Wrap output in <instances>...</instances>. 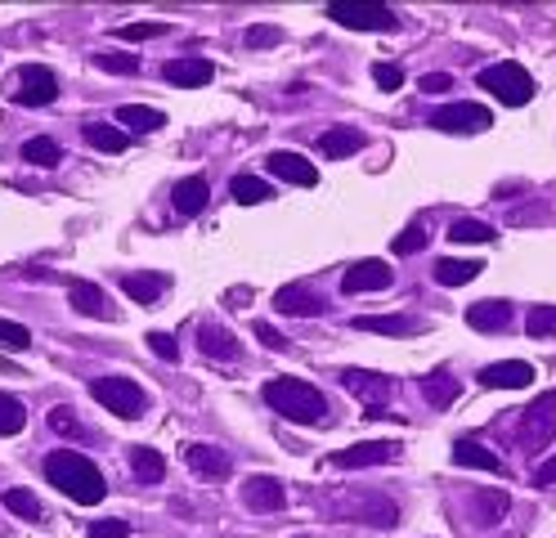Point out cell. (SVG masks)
<instances>
[{
    "instance_id": "obj_34",
    "label": "cell",
    "mask_w": 556,
    "mask_h": 538,
    "mask_svg": "<svg viewBox=\"0 0 556 538\" xmlns=\"http://www.w3.org/2000/svg\"><path fill=\"white\" fill-rule=\"evenodd\" d=\"M23 426H27V409L14 395H0V436H18Z\"/></svg>"
},
{
    "instance_id": "obj_38",
    "label": "cell",
    "mask_w": 556,
    "mask_h": 538,
    "mask_svg": "<svg viewBox=\"0 0 556 538\" xmlns=\"http://www.w3.org/2000/svg\"><path fill=\"white\" fill-rule=\"evenodd\" d=\"M94 67H103V72H122V77H130V72H139V54L99 50V54H94Z\"/></svg>"
},
{
    "instance_id": "obj_26",
    "label": "cell",
    "mask_w": 556,
    "mask_h": 538,
    "mask_svg": "<svg viewBox=\"0 0 556 538\" xmlns=\"http://www.w3.org/2000/svg\"><path fill=\"white\" fill-rule=\"evenodd\" d=\"M130 476H135V485H162V476H166V458L157 453V449H130Z\"/></svg>"
},
{
    "instance_id": "obj_45",
    "label": "cell",
    "mask_w": 556,
    "mask_h": 538,
    "mask_svg": "<svg viewBox=\"0 0 556 538\" xmlns=\"http://www.w3.org/2000/svg\"><path fill=\"white\" fill-rule=\"evenodd\" d=\"M90 538H130V521H94Z\"/></svg>"
},
{
    "instance_id": "obj_43",
    "label": "cell",
    "mask_w": 556,
    "mask_h": 538,
    "mask_svg": "<svg viewBox=\"0 0 556 538\" xmlns=\"http://www.w3.org/2000/svg\"><path fill=\"white\" fill-rule=\"evenodd\" d=\"M372 82H377L381 90H400V86H404V72H400L395 63H372Z\"/></svg>"
},
{
    "instance_id": "obj_5",
    "label": "cell",
    "mask_w": 556,
    "mask_h": 538,
    "mask_svg": "<svg viewBox=\"0 0 556 538\" xmlns=\"http://www.w3.org/2000/svg\"><path fill=\"white\" fill-rule=\"evenodd\" d=\"M341 386L364 404V417H387V404L395 395V381L387 373H368V368H345Z\"/></svg>"
},
{
    "instance_id": "obj_29",
    "label": "cell",
    "mask_w": 556,
    "mask_h": 538,
    "mask_svg": "<svg viewBox=\"0 0 556 538\" xmlns=\"http://www.w3.org/2000/svg\"><path fill=\"white\" fill-rule=\"evenodd\" d=\"M319 149H324V158H351V153L364 149V135L351 130V126H328L324 139H319Z\"/></svg>"
},
{
    "instance_id": "obj_35",
    "label": "cell",
    "mask_w": 556,
    "mask_h": 538,
    "mask_svg": "<svg viewBox=\"0 0 556 538\" xmlns=\"http://www.w3.org/2000/svg\"><path fill=\"white\" fill-rule=\"evenodd\" d=\"M526 333H530L534 341H543V337H556V305H530Z\"/></svg>"
},
{
    "instance_id": "obj_20",
    "label": "cell",
    "mask_w": 556,
    "mask_h": 538,
    "mask_svg": "<svg viewBox=\"0 0 556 538\" xmlns=\"http://www.w3.org/2000/svg\"><path fill=\"white\" fill-rule=\"evenodd\" d=\"M355 328L377 333V337H417L422 323H417L413 314H364V318H355Z\"/></svg>"
},
{
    "instance_id": "obj_28",
    "label": "cell",
    "mask_w": 556,
    "mask_h": 538,
    "mask_svg": "<svg viewBox=\"0 0 556 538\" xmlns=\"http://www.w3.org/2000/svg\"><path fill=\"white\" fill-rule=\"evenodd\" d=\"M81 135H86L90 149H99V153H126V143H130V135L109 126V122H86Z\"/></svg>"
},
{
    "instance_id": "obj_7",
    "label": "cell",
    "mask_w": 556,
    "mask_h": 538,
    "mask_svg": "<svg viewBox=\"0 0 556 538\" xmlns=\"http://www.w3.org/2000/svg\"><path fill=\"white\" fill-rule=\"evenodd\" d=\"M556 436V390H543L539 400L526 409V422H520V445H526V453H543Z\"/></svg>"
},
{
    "instance_id": "obj_39",
    "label": "cell",
    "mask_w": 556,
    "mask_h": 538,
    "mask_svg": "<svg viewBox=\"0 0 556 538\" xmlns=\"http://www.w3.org/2000/svg\"><path fill=\"white\" fill-rule=\"evenodd\" d=\"M50 430H54V436L77 440V436H81V422L73 417V409H67V404H54V409H50Z\"/></svg>"
},
{
    "instance_id": "obj_32",
    "label": "cell",
    "mask_w": 556,
    "mask_h": 538,
    "mask_svg": "<svg viewBox=\"0 0 556 538\" xmlns=\"http://www.w3.org/2000/svg\"><path fill=\"white\" fill-rule=\"evenodd\" d=\"M507 508H511V498H507L503 489H484V493H476V521H480V525L503 521Z\"/></svg>"
},
{
    "instance_id": "obj_44",
    "label": "cell",
    "mask_w": 556,
    "mask_h": 538,
    "mask_svg": "<svg viewBox=\"0 0 556 538\" xmlns=\"http://www.w3.org/2000/svg\"><path fill=\"white\" fill-rule=\"evenodd\" d=\"M149 346H153L157 359H170V364L180 359V346H176V337H170V333H149Z\"/></svg>"
},
{
    "instance_id": "obj_36",
    "label": "cell",
    "mask_w": 556,
    "mask_h": 538,
    "mask_svg": "<svg viewBox=\"0 0 556 538\" xmlns=\"http://www.w3.org/2000/svg\"><path fill=\"white\" fill-rule=\"evenodd\" d=\"M5 508L14 516H23V521H41V502H37V493H27V489H5Z\"/></svg>"
},
{
    "instance_id": "obj_9",
    "label": "cell",
    "mask_w": 556,
    "mask_h": 538,
    "mask_svg": "<svg viewBox=\"0 0 556 538\" xmlns=\"http://www.w3.org/2000/svg\"><path fill=\"white\" fill-rule=\"evenodd\" d=\"M400 453H404V445H400V440H364V445H355V449L332 453V466H337V472H359V466L395 462Z\"/></svg>"
},
{
    "instance_id": "obj_10",
    "label": "cell",
    "mask_w": 556,
    "mask_h": 538,
    "mask_svg": "<svg viewBox=\"0 0 556 538\" xmlns=\"http://www.w3.org/2000/svg\"><path fill=\"white\" fill-rule=\"evenodd\" d=\"M59 95V77L46 67V63H27L18 72V90H14V103H27V108H46L54 103Z\"/></svg>"
},
{
    "instance_id": "obj_6",
    "label": "cell",
    "mask_w": 556,
    "mask_h": 538,
    "mask_svg": "<svg viewBox=\"0 0 556 538\" xmlns=\"http://www.w3.org/2000/svg\"><path fill=\"white\" fill-rule=\"evenodd\" d=\"M328 18L351 32H395L400 27V14L391 5H368V0H337V5H328Z\"/></svg>"
},
{
    "instance_id": "obj_16",
    "label": "cell",
    "mask_w": 556,
    "mask_h": 538,
    "mask_svg": "<svg viewBox=\"0 0 556 538\" xmlns=\"http://www.w3.org/2000/svg\"><path fill=\"white\" fill-rule=\"evenodd\" d=\"M162 77H166L170 86H180V90H198V86H206V82L216 77V67H212V59L185 54V59H170V63L162 67Z\"/></svg>"
},
{
    "instance_id": "obj_13",
    "label": "cell",
    "mask_w": 556,
    "mask_h": 538,
    "mask_svg": "<svg viewBox=\"0 0 556 538\" xmlns=\"http://www.w3.org/2000/svg\"><path fill=\"white\" fill-rule=\"evenodd\" d=\"M476 377H480L484 390H520V386H530L539 373H534V364H526V359H503V364H484Z\"/></svg>"
},
{
    "instance_id": "obj_42",
    "label": "cell",
    "mask_w": 556,
    "mask_h": 538,
    "mask_svg": "<svg viewBox=\"0 0 556 538\" xmlns=\"http://www.w3.org/2000/svg\"><path fill=\"white\" fill-rule=\"evenodd\" d=\"M166 23H130V27H117L122 41H153V36H162Z\"/></svg>"
},
{
    "instance_id": "obj_18",
    "label": "cell",
    "mask_w": 556,
    "mask_h": 538,
    "mask_svg": "<svg viewBox=\"0 0 556 538\" xmlns=\"http://www.w3.org/2000/svg\"><path fill=\"white\" fill-rule=\"evenodd\" d=\"M265 166H269V175L288 179V185H301V189L319 185V171H315V162H305L301 153H288V149H278V153H269V158H265Z\"/></svg>"
},
{
    "instance_id": "obj_30",
    "label": "cell",
    "mask_w": 556,
    "mask_h": 538,
    "mask_svg": "<svg viewBox=\"0 0 556 538\" xmlns=\"http://www.w3.org/2000/svg\"><path fill=\"white\" fill-rule=\"evenodd\" d=\"M229 193H233V202H242V207H256V202L274 198V189L265 185V179H256V175H233V179H229Z\"/></svg>"
},
{
    "instance_id": "obj_49",
    "label": "cell",
    "mask_w": 556,
    "mask_h": 538,
    "mask_svg": "<svg viewBox=\"0 0 556 538\" xmlns=\"http://www.w3.org/2000/svg\"><path fill=\"white\" fill-rule=\"evenodd\" d=\"M534 485H556V458H547L539 472H534Z\"/></svg>"
},
{
    "instance_id": "obj_47",
    "label": "cell",
    "mask_w": 556,
    "mask_h": 538,
    "mask_svg": "<svg viewBox=\"0 0 556 538\" xmlns=\"http://www.w3.org/2000/svg\"><path fill=\"white\" fill-rule=\"evenodd\" d=\"M444 90H454V77H448V72H427L422 95H444Z\"/></svg>"
},
{
    "instance_id": "obj_2",
    "label": "cell",
    "mask_w": 556,
    "mask_h": 538,
    "mask_svg": "<svg viewBox=\"0 0 556 538\" xmlns=\"http://www.w3.org/2000/svg\"><path fill=\"white\" fill-rule=\"evenodd\" d=\"M261 395H265V404H269L278 417H288V422H301V426L328 422L324 390H315V386L301 381V377H274V381H265Z\"/></svg>"
},
{
    "instance_id": "obj_1",
    "label": "cell",
    "mask_w": 556,
    "mask_h": 538,
    "mask_svg": "<svg viewBox=\"0 0 556 538\" xmlns=\"http://www.w3.org/2000/svg\"><path fill=\"white\" fill-rule=\"evenodd\" d=\"M46 480L67 493L73 502H81V508H94V502H103V493H109V480H103V472L77 449H54L46 458Z\"/></svg>"
},
{
    "instance_id": "obj_22",
    "label": "cell",
    "mask_w": 556,
    "mask_h": 538,
    "mask_svg": "<svg viewBox=\"0 0 556 538\" xmlns=\"http://www.w3.org/2000/svg\"><path fill=\"white\" fill-rule=\"evenodd\" d=\"M206 198H212V185H206L202 175H189V179H180V185L170 189V207H176L180 215H198V211H206Z\"/></svg>"
},
{
    "instance_id": "obj_8",
    "label": "cell",
    "mask_w": 556,
    "mask_h": 538,
    "mask_svg": "<svg viewBox=\"0 0 556 538\" xmlns=\"http://www.w3.org/2000/svg\"><path fill=\"white\" fill-rule=\"evenodd\" d=\"M431 126L444 135H480L494 126V113L484 103H448L440 113H431Z\"/></svg>"
},
{
    "instance_id": "obj_12",
    "label": "cell",
    "mask_w": 556,
    "mask_h": 538,
    "mask_svg": "<svg viewBox=\"0 0 556 538\" xmlns=\"http://www.w3.org/2000/svg\"><path fill=\"white\" fill-rule=\"evenodd\" d=\"M274 305H278V314H292V318H315V314L328 310V301H324L309 283H288V287H278V292H274Z\"/></svg>"
},
{
    "instance_id": "obj_17",
    "label": "cell",
    "mask_w": 556,
    "mask_h": 538,
    "mask_svg": "<svg viewBox=\"0 0 556 538\" xmlns=\"http://www.w3.org/2000/svg\"><path fill=\"white\" fill-rule=\"evenodd\" d=\"M198 350L206 359H220V364H233L242 354V341L225 328V323H198Z\"/></svg>"
},
{
    "instance_id": "obj_25",
    "label": "cell",
    "mask_w": 556,
    "mask_h": 538,
    "mask_svg": "<svg viewBox=\"0 0 556 538\" xmlns=\"http://www.w3.org/2000/svg\"><path fill=\"white\" fill-rule=\"evenodd\" d=\"M467 323L476 333H503L507 323H511V305L507 301H476L467 310Z\"/></svg>"
},
{
    "instance_id": "obj_46",
    "label": "cell",
    "mask_w": 556,
    "mask_h": 538,
    "mask_svg": "<svg viewBox=\"0 0 556 538\" xmlns=\"http://www.w3.org/2000/svg\"><path fill=\"white\" fill-rule=\"evenodd\" d=\"M278 41H283V32H278V27H252L248 32V46L252 50H265V46H278Z\"/></svg>"
},
{
    "instance_id": "obj_24",
    "label": "cell",
    "mask_w": 556,
    "mask_h": 538,
    "mask_svg": "<svg viewBox=\"0 0 556 538\" xmlns=\"http://www.w3.org/2000/svg\"><path fill=\"white\" fill-rule=\"evenodd\" d=\"M417 386H422V400H427L431 409H448V404L458 400V377L448 373V368H435V373H427V377L417 381Z\"/></svg>"
},
{
    "instance_id": "obj_27",
    "label": "cell",
    "mask_w": 556,
    "mask_h": 538,
    "mask_svg": "<svg viewBox=\"0 0 556 538\" xmlns=\"http://www.w3.org/2000/svg\"><path fill=\"white\" fill-rule=\"evenodd\" d=\"M117 122H122L126 130H135V135H153V130L166 126V117L157 113V108H149V103H122V108H117Z\"/></svg>"
},
{
    "instance_id": "obj_15",
    "label": "cell",
    "mask_w": 556,
    "mask_h": 538,
    "mask_svg": "<svg viewBox=\"0 0 556 538\" xmlns=\"http://www.w3.org/2000/svg\"><path fill=\"white\" fill-rule=\"evenodd\" d=\"M67 301H73V310L86 314V318H103V323L117 318V305H109V297H103L99 283H86V278L67 283Z\"/></svg>"
},
{
    "instance_id": "obj_3",
    "label": "cell",
    "mask_w": 556,
    "mask_h": 538,
    "mask_svg": "<svg viewBox=\"0 0 556 538\" xmlns=\"http://www.w3.org/2000/svg\"><path fill=\"white\" fill-rule=\"evenodd\" d=\"M480 90H490L498 103L507 108H520V103H530L534 99V77L520 63H490V67H480Z\"/></svg>"
},
{
    "instance_id": "obj_4",
    "label": "cell",
    "mask_w": 556,
    "mask_h": 538,
    "mask_svg": "<svg viewBox=\"0 0 556 538\" xmlns=\"http://www.w3.org/2000/svg\"><path fill=\"white\" fill-rule=\"evenodd\" d=\"M90 395L117 417H144L149 413V395L135 377H94Z\"/></svg>"
},
{
    "instance_id": "obj_37",
    "label": "cell",
    "mask_w": 556,
    "mask_h": 538,
    "mask_svg": "<svg viewBox=\"0 0 556 538\" xmlns=\"http://www.w3.org/2000/svg\"><path fill=\"white\" fill-rule=\"evenodd\" d=\"M448 238L454 242H494V229L484 221H454L448 225Z\"/></svg>"
},
{
    "instance_id": "obj_23",
    "label": "cell",
    "mask_w": 556,
    "mask_h": 538,
    "mask_svg": "<svg viewBox=\"0 0 556 538\" xmlns=\"http://www.w3.org/2000/svg\"><path fill=\"white\" fill-rule=\"evenodd\" d=\"M454 462L458 466H476V472H494V476H507V466L494 449H484L476 440H454Z\"/></svg>"
},
{
    "instance_id": "obj_41",
    "label": "cell",
    "mask_w": 556,
    "mask_h": 538,
    "mask_svg": "<svg viewBox=\"0 0 556 538\" xmlns=\"http://www.w3.org/2000/svg\"><path fill=\"white\" fill-rule=\"evenodd\" d=\"M427 247V229L422 225H408L400 238H395V257H413V251Z\"/></svg>"
},
{
    "instance_id": "obj_19",
    "label": "cell",
    "mask_w": 556,
    "mask_h": 538,
    "mask_svg": "<svg viewBox=\"0 0 556 538\" xmlns=\"http://www.w3.org/2000/svg\"><path fill=\"white\" fill-rule=\"evenodd\" d=\"M185 462H189L193 476H212V480L229 476V453L216 445H185Z\"/></svg>"
},
{
    "instance_id": "obj_33",
    "label": "cell",
    "mask_w": 556,
    "mask_h": 538,
    "mask_svg": "<svg viewBox=\"0 0 556 538\" xmlns=\"http://www.w3.org/2000/svg\"><path fill=\"white\" fill-rule=\"evenodd\" d=\"M23 162H31V166H59L63 162V153H59V143L50 139V135H37V139H27L23 143Z\"/></svg>"
},
{
    "instance_id": "obj_48",
    "label": "cell",
    "mask_w": 556,
    "mask_h": 538,
    "mask_svg": "<svg viewBox=\"0 0 556 538\" xmlns=\"http://www.w3.org/2000/svg\"><path fill=\"white\" fill-rule=\"evenodd\" d=\"M252 333H256V337H261V341H265L269 350H288V346H292V341H288L283 333H278V328H269V323H256Z\"/></svg>"
},
{
    "instance_id": "obj_31",
    "label": "cell",
    "mask_w": 556,
    "mask_h": 538,
    "mask_svg": "<svg viewBox=\"0 0 556 538\" xmlns=\"http://www.w3.org/2000/svg\"><path fill=\"white\" fill-rule=\"evenodd\" d=\"M480 261H440L435 265V283L440 287H463V283H471V278H480Z\"/></svg>"
},
{
    "instance_id": "obj_14",
    "label": "cell",
    "mask_w": 556,
    "mask_h": 538,
    "mask_svg": "<svg viewBox=\"0 0 556 538\" xmlns=\"http://www.w3.org/2000/svg\"><path fill=\"white\" fill-rule=\"evenodd\" d=\"M242 502H248L252 512H283L288 489L278 476H248L242 480Z\"/></svg>"
},
{
    "instance_id": "obj_11",
    "label": "cell",
    "mask_w": 556,
    "mask_h": 538,
    "mask_svg": "<svg viewBox=\"0 0 556 538\" xmlns=\"http://www.w3.org/2000/svg\"><path fill=\"white\" fill-rule=\"evenodd\" d=\"M391 283H395V274H391L387 261H355L341 274V292L359 297V292H381V287H391Z\"/></svg>"
},
{
    "instance_id": "obj_21",
    "label": "cell",
    "mask_w": 556,
    "mask_h": 538,
    "mask_svg": "<svg viewBox=\"0 0 556 538\" xmlns=\"http://www.w3.org/2000/svg\"><path fill=\"white\" fill-rule=\"evenodd\" d=\"M122 292H126L135 305H157L162 292H166V274H149V270L122 274Z\"/></svg>"
},
{
    "instance_id": "obj_40",
    "label": "cell",
    "mask_w": 556,
    "mask_h": 538,
    "mask_svg": "<svg viewBox=\"0 0 556 538\" xmlns=\"http://www.w3.org/2000/svg\"><path fill=\"white\" fill-rule=\"evenodd\" d=\"M0 346H5V350H27L31 333L23 328V323H14V318H0Z\"/></svg>"
}]
</instances>
